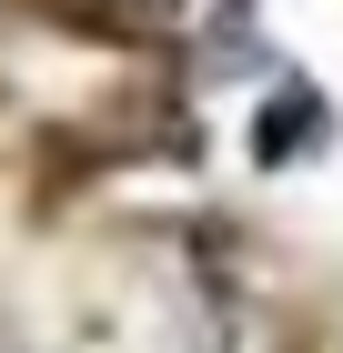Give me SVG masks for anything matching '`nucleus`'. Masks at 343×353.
I'll return each instance as SVG.
<instances>
[{"instance_id": "obj_1", "label": "nucleus", "mask_w": 343, "mask_h": 353, "mask_svg": "<svg viewBox=\"0 0 343 353\" xmlns=\"http://www.w3.org/2000/svg\"><path fill=\"white\" fill-rule=\"evenodd\" d=\"M323 132V101H293V111H273V132H263V162H283L293 141H313Z\"/></svg>"}]
</instances>
